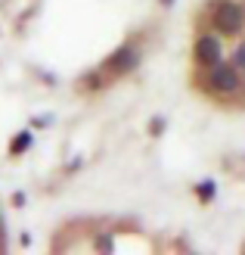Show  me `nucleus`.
<instances>
[{
    "label": "nucleus",
    "mask_w": 245,
    "mask_h": 255,
    "mask_svg": "<svg viewBox=\"0 0 245 255\" xmlns=\"http://www.w3.org/2000/svg\"><path fill=\"white\" fill-rule=\"evenodd\" d=\"M211 25H214V31L224 34V37L239 34L242 25H245V9H242V3H236V0H217L214 9H211Z\"/></svg>",
    "instance_id": "f257e3e1"
},
{
    "label": "nucleus",
    "mask_w": 245,
    "mask_h": 255,
    "mask_svg": "<svg viewBox=\"0 0 245 255\" xmlns=\"http://www.w3.org/2000/svg\"><path fill=\"white\" fill-rule=\"evenodd\" d=\"M208 91L211 94H221V97H230V94H239L242 91V69L230 66V62H217L214 69H208Z\"/></svg>",
    "instance_id": "f03ea898"
},
{
    "label": "nucleus",
    "mask_w": 245,
    "mask_h": 255,
    "mask_svg": "<svg viewBox=\"0 0 245 255\" xmlns=\"http://www.w3.org/2000/svg\"><path fill=\"white\" fill-rule=\"evenodd\" d=\"M140 59H143V53H140V47L134 44V41H127V44H121L115 53L106 59V69L109 75H127V72H134L137 66H140Z\"/></svg>",
    "instance_id": "7ed1b4c3"
},
{
    "label": "nucleus",
    "mask_w": 245,
    "mask_h": 255,
    "mask_svg": "<svg viewBox=\"0 0 245 255\" xmlns=\"http://www.w3.org/2000/svg\"><path fill=\"white\" fill-rule=\"evenodd\" d=\"M192 59H196V66H202V69H214L217 62H224L221 41H217L214 34H199L196 44H192Z\"/></svg>",
    "instance_id": "20e7f679"
},
{
    "label": "nucleus",
    "mask_w": 245,
    "mask_h": 255,
    "mask_svg": "<svg viewBox=\"0 0 245 255\" xmlns=\"http://www.w3.org/2000/svg\"><path fill=\"white\" fill-rule=\"evenodd\" d=\"M81 84H84V91H90V94H99L102 87L109 84V78H106V75H102L99 69H93V72H87V75H84V81H81Z\"/></svg>",
    "instance_id": "39448f33"
},
{
    "label": "nucleus",
    "mask_w": 245,
    "mask_h": 255,
    "mask_svg": "<svg viewBox=\"0 0 245 255\" xmlns=\"http://www.w3.org/2000/svg\"><path fill=\"white\" fill-rule=\"evenodd\" d=\"M28 149H31V134H28V131H22V134L12 137V143H9V156H12V159L22 156V152H28Z\"/></svg>",
    "instance_id": "423d86ee"
},
{
    "label": "nucleus",
    "mask_w": 245,
    "mask_h": 255,
    "mask_svg": "<svg viewBox=\"0 0 245 255\" xmlns=\"http://www.w3.org/2000/svg\"><path fill=\"white\" fill-rule=\"evenodd\" d=\"M214 193H217V184H214V181H202V184L196 187V196H199L202 202H211Z\"/></svg>",
    "instance_id": "0eeeda50"
},
{
    "label": "nucleus",
    "mask_w": 245,
    "mask_h": 255,
    "mask_svg": "<svg viewBox=\"0 0 245 255\" xmlns=\"http://www.w3.org/2000/svg\"><path fill=\"white\" fill-rule=\"evenodd\" d=\"M233 62H236V66H239V69L245 72V41H242V44L236 47V53H233Z\"/></svg>",
    "instance_id": "6e6552de"
},
{
    "label": "nucleus",
    "mask_w": 245,
    "mask_h": 255,
    "mask_svg": "<svg viewBox=\"0 0 245 255\" xmlns=\"http://www.w3.org/2000/svg\"><path fill=\"white\" fill-rule=\"evenodd\" d=\"M162 131H164V119H156V122H152V134H156V137H159Z\"/></svg>",
    "instance_id": "1a4fd4ad"
},
{
    "label": "nucleus",
    "mask_w": 245,
    "mask_h": 255,
    "mask_svg": "<svg viewBox=\"0 0 245 255\" xmlns=\"http://www.w3.org/2000/svg\"><path fill=\"white\" fill-rule=\"evenodd\" d=\"M44 125H50V116H37L34 119V128H44Z\"/></svg>",
    "instance_id": "9d476101"
},
{
    "label": "nucleus",
    "mask_w": 245,
    "mask_h": 255,
    "mask_svg": "<svg viewBox=\"0 0 245 255\" xmlns=\"http://www.w3.org/2000/svg\"><path fill=\"white\" fill-rule=\"evenodd\" d=\"M12 206L22 209V206H25V196H22V193H16V196H12Z\"/></svg>",
    "instance_id": "9b49d317"
},
{
    "label": "nucleus",
    "mask_w": 245,
    "mask_h": 255,
    "mask_svg": "<svg viewBox=\"0 0 245 255\" xmlns=\"http://www.w3.org/2000/svg\"><path fill=\"white\" fill-rule=\"evenodd\" d=\"M174 3V0H162V6H171Z\"/></svg>",
    "instance_id": "f8f14e48"
}]
</instances>
